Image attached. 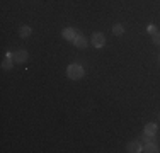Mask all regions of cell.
<instances>
[{"label": "cell", "mask_w": 160, "mask_h": 153, "mask_svg": "<svg viewBox=\"0 0 160 153\" xmlns=\"http://www.w3.org/2000/svg\"><path fill=\"white\" fill-rule=\"evenodd\" d=\"M67 76H68L70 80H78V78H82V76H83V68L80 67V65H77V63L70 65V67L67 68Z\"/></svg>", "instance_id": "cell-1"}, {"label": "cell", "mask_w": 160, "mask_h": 153, "mask_svg": "<svg viewBox=\"0 0 160 153\" xmlns=\"http://www.w3.org/2000/svg\"><path fill=\"white\" fill-rule=\"evenodd\" d=\"M92 46L94 48H102V46L106 44V36L102 32H94L92 34Z\"/></svg>", "instance_id": "cell-2"}, {"label": "cell", "mask_w": 160, "mask_h": 153, "mask_svg": "<svg viewBox=\"0 0 160 153\" xmlns=\"http://www.w3.org/2000/svg\"><path fill=\"white\" fill-rule=\"evenodd\" d=\"M72 43L77 46V48H80V49H83V48H87V46H89V41H87V37L82 36V34H77V36H75V39L72 41Z\"/></svg>", "instance_id": "cell-3"}, {"label": "cell", "mask_w": 160, "mask_h": 153, "mask_svg": "<svg viewBox=\"0 0 160 153\" xmlns=\"http://www.w3.org/2000/svg\"><path fill=\"white\" fill-rule=\"evenodd\" d=\"M14 61H17V63H24V61H28L29 58V55H28V51L26 49H19L17 53H14Z\"/></svg>", "instance_id": "cell-4"}, {"label": "cell", "mask_w": 160, "mask_h": 153, "mask_svg": "<svg viewBox=\"0 0 160 153\" xmlns=\"http://www.w3.org/2000/svg\"><path fill=\"white\" fill-rule=\"evenodd\" d=\"M126 151H129V153H140V151H143V148H142V145H140L138 141H129L128 146H126Z\"/></svg>", "instance_id": "cell-5"}, {"label": "cell", "mask_w": 160, "mask_h": 153, "mask_svg": "<svg viewBox=\"0 0 160 153\" xmlns=\"http://www.w3.org/2000/svg\"><path fill=\"white\" fill-rule=\"evenodd\" d=\"M78 32H75L73 29H63V32H62V36L65 37V39H68V41H73L75 39V36H77Z\"/></svg>", "instance_id": "cell-6"}, {"label": "cell", "mask_w": 160, "mask_h": 153, "mask_svg": "<svg viewBox=\"0 0 160 153\" xmlns=\"http://www.w3.org/2000/svg\"><path fill=\"white\" fill-rule=\"evenodd\" d=\"M143 133H145V135H150V136H155V135H157V124H153V122L147 124Z\"/></svg>", "instance_id": "cell-7"}, {"label": "cell", "mask_w": 160, "mask_h": 153, "mask_svg": "<svg viewBox=\"0 0 160 153\" xmlns=\"http://www.w3.org/2000/svg\"><path fill=\"white\" fill-rule=\"evenodd\" d=\"M143 151H147V153H157L158 148H157V145H155V143H147V145H145V148H143Z\"/></svg>", "instance_id": "cell-8"}, {"label": "cell", "mask_w": 160, "mask_h": 153, "mask_svg": "<svg viewBox=\"0 0 160 153\" xmlns=\"http://www.w3.org/2000/svg\"><path fill=\"white\" fill-rule=\"evenodd\" d=\"M19 36H21V37L31 36V27H29V26H22V27L19 29Z\"/></svg>", "instance_id": "cell-9"}, {"label": "cell", "mask_w": 160, "mask_h": 153, "mask_svg": "<svg viewBox=\"0 0 160 153\" xmlns=\"http://www.w3.org/2000/svg\"><path fill=\"white\" fill-rule=\"evenodd\" d=\"M112 32L116 34V36H121V34L124 32V27H123L121 24H114V26H112Z\"/></svg>", "instance_id": "cell-10"}, {"label": "cell", "mask_w": 160, "mask_h": 153, "mask_svg": "<svg viewBox=\"0 0 160 153\" xmlns=\"http://www.w3.org/2000/svg\"><path fill=\"white\" fill-rule=\"evenodd\" d=\"M2 68L3 70H10V68H12V60H10V56H7V58L2 61Z\"/></svg>", "instance_id": "cell-11"}, {"label": "cell", "mask_w": 160, "mask_h": 153, "mask_svg": "<svg viewBox=\"0 0 160 153\" xmlns=\"http://www.w3.org/2000/svg\"><path fill=\"white\" fill-rule=\"evenodd\" d=\"M152 39H153V44L155 46H160V32H158V31L155 34H152Z\"/></svg>", "instance_id": "cell-12"}, {"label": "cell", "mask_w": 160, "mask_h": 153, "mask_svg": "<svg viewBox=\"0 0 160 153\" xmlns=\"http://www.w3.org/2000/svg\"><path fill=\"white\" fill-rule=\"evenodd\" d=\"M147 31H148V32H150V34H155V32H157V27H155L153 24H150V26H148V27H147Z\"/></svg>", "instance_id": "cell-13"}, {"label": "cell", "mask_w": 160, "mask_h": 153, "mask_svg": "<svg viewBox=\"0 0 160 153\" xmlns=\"http://www.w3.org/2000/svg\"><path fill=\"white\" fill-rule=\"evenodd\" d=\"M158 61H160V56H158Z\"/></svg>", "instance_id": "cell-14"}, {"label": "cell", "mask_w": 160, "mask_h": 153, "mask_svg": "<svg viewBox=\"0 0 160 153\" xmlns=\"http://www.w3.org/2000/svg\"><path fill=\"white\" fill-rule=\"evenodd\" d=\"M158 117H160V116H158Z\"/></svg>", "instance_id": "cell-15"}]
</instances>
